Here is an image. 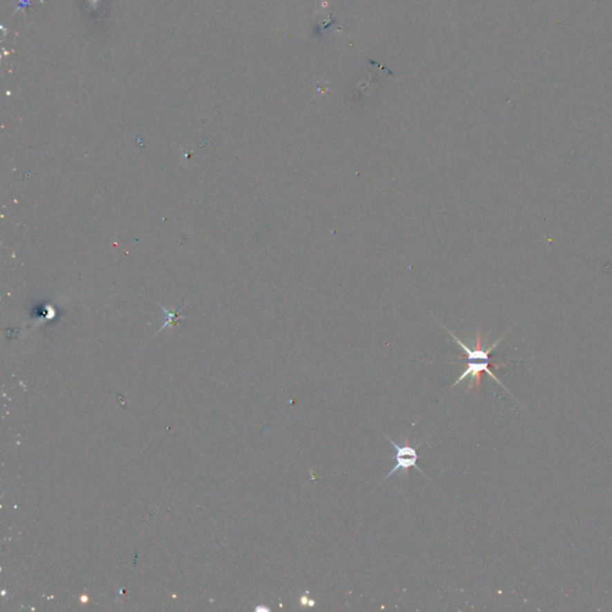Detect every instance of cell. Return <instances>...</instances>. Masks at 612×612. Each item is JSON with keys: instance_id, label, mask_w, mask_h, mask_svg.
I'll return each instance as SVG.
<instances>
[{"instance_id": "cell-1", "label": "cell", "mask_w": 612, "mask_h": 612, "mask_svg": "<svg viewBox=\"0 0 612 612\" xmlns=\"http://www.w3.org/2000/svg\"><path fill=\"white\" fill-rule=\"evenodd\" d=\"M384 436L388 439L389 443L391 444L395 449H396V454H393L392 456V459H395L396 461V464H395V467H392L390 472H388V475L384 477V481L388 480L390 476L393 475L395 472H405L408 475V472H409L410 467H416L418 472H421L423 476H426V474L420 469V467L418 465V449L420 446L423 445L425 441H421V443H418L416 446H410L408 444H405V445L400 446L397 445L395 441H391L390 438H389L385 433H383Z\"/></svg>"}, {"instance_id": "cell-2", "label": "cell", "mask_w": 612, "mask_h": 612, "mask_svg": "<svg viewBox=\"0 0 612 612\" xmlns=\"http://www.w3.org/2000/svg\"><path fill=\"white\" fill-rule=\"evenodd\" d=\"M299 602L302 605H308V606H315L316 605V602L313 598H310L308 595H302L299 598Z\"/></svg>"}]
</instances>
